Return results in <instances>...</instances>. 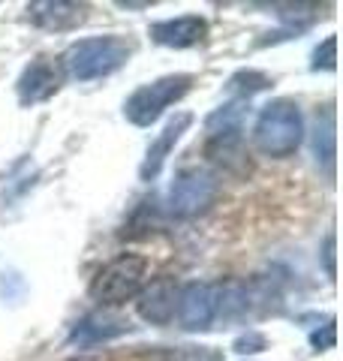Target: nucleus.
Wrapping results in <instances>:
<instances>
[{"label":"nucleus","mask_w":343,"mask_h":361,"mask_svg":"<svg viewBox=\"0 0 343 361\" xmlns=\"http://www.w3.org/2000/svg\"><path fill=\"white\" fill-rule=\"evenodd\" d=\"M304 139V118L292 99H271L253 127V145L274 160L292 157Z\"/></svg>","instance_id":"obj_2"},{"label":"nucleus","mask_w":343,"mask_h":361,"mask_svg":"<svg viewBox=\"0 0 343 361\" xmlns=\"http://www.w3.org/2000/svg\"><path fill=\"white\" fill-rule=\"evenodd\" d=\"M151 39L166 45V49H190L205 39L208 33V21L199 16H181V18H169V21H157L151 25Z\"/></svg>","instance_id":"obj_10"},{"label":"nucleus","mask_w":343,"mask_h":361,"mask_svg":"<svg viewBox=\"0 0 343 361\" xmlns=\"http://www.w3.org/2000/svg\"><path fill=\"white\" fill-rule=\"evenodd\" d=\"M30 21L42 30H76L78 25L88 21V6L85 4H66V0H37L28 6Z\"/></svg>","instance_id":"obj_8"},{"label":"nucleus","mask_w":343,"mask_h":361,"mask_svg":"<svg viewBox=\"0 0 343 361\" xmlns=\"http://www.w3.org/2000/svg\"><path fill=\"white\" fill-rule=\"evenodd\" d=\"M335 341H337V337H335V319H328L323 325V331H313L311 334V343L316 349H331V346H335Z\"/></svg>","instance_id":"obj_17"},{"label":"nucleus","mask_w":343,"mask_h":361,"mask_svg":"<svg viewBox=\"0 0 343 361\" xmlns=\"http://www.w3.org/2000/svg\"><path fill=\"white\" fill-rule=\"evenodd\" d=\"M244 127V99H235L223 109H217L214 115L205 121L208 139H223V135H241Z\"/></svg>","instance_id":"obj_13"},{"label":"nucleus","mask_w":343,"mask_h":361,"mask_svg":"<svg viewBox=\"0 0 343 361\" xmlns=\"http://www.w3.org/2000/svg\"><path fill=\"white\" fill-rule=\"evenodd\" d=\"M271 85V78L268 75H262V73H238L232 82H229V87H232V94H244V97H250V94H256V90H265Z\"/></svg>","instance_id":"obj_15"},{"label":"nucleus","mask_w":343,"mask_h":361,"mask_svg":"<svg viewBox=\"0 0 343 361\" xmlns=\"http://www.w3.org/2000/svg\"><path fill=\"white\" fill-rule=\"evenodd\" d=\"M262 346H265V337H259V334H247V337H241V341L235 343L238 353H259Z\"/></svg>","instance_id":"obj_18"},{"label":"nucleus","mask_w":343,"mask_h":361,"mask_svg":"<svg viewBox=\"0 0 343 361\" xmlns=\"http://www.w3.org/2000/svg\"><path fill=\"white\" fill-rule=\"evenodd\" d=\"M190 85H193V75H187V73L163 75V78H157V82H151V85H142L127 99L124 115H127V121L136 123V127H151V123L163 115L169 106H175L178 99L187 94Z\"/></svg>","instance_id":"obj_4"},{"label":"nucleus","mask_w":343,"mask_h":361,"mask_svg":"<svg viewBox=\"0 0 343 361\" xmlns=\"http://www.w3.org/2000/svg\"><path fill=\"white\" fill-rule=\"evenodd\" d=\"M217 316V286L187 283L178 292V322L184 331H205Z\"/></svg>","instance_id":"obj_7"},{"label":"nucleus","mask_w":343,"mask_h":361,"mask_svg":"<svg viewBox=\"0 0 343 361\" xmlns=\"http://www.w3.org/2000/svg\"><path fill=\"white\" fill-rule=\"evenodd\" d=\"M193 123V115H187V111H181V115H175L172 118L166 127H163V133L157 135V142L148 148V154H145V160H142V166H139V175H142V180H154L160 172H163V163H166V157L172 154V148L178 145V139L187 133V127Z\"/></svg>","instance_id":"obj_12"},{"label":"nucleus","mask_w":343,"mask_h":361,"mask_svg":"<svg viewBox=\"0 0 343 361\" xmlns=\"http://www.w3.org/2000/svg\"><path fill=\"white\" fill-rule=\"evenodd\" d=\"M133 325L124 319V316H114V313H88L85 319H78L70 331V343L73 346H97V343H106V341H114V337L127 334Z\"/></svg>","instance_id":"obj_9"},{"label":"nucleus","mask_w":343,"mask_h":361,"mask_svg":"<svg viewBox=\"0 0 343 361\" xmlns=\"http://www.w3.org/2000/svg\"><path fill=\"white\" fill-rule=\"evenodd\" d=\"M323 259H325V271H328V277H335V274H337V268H335V232H328L325 247H323Z\"/></svg>","instance_id":"obj_19"},{"label":"nucleus","mask_w":343,"mask_h":361,"mask_svg":"<svg viewBox=\"0 0 343 361\" xmlns=\"http://www.w3.org/2000/svg\"><path fill=\"white\" fill-rule=\"evenodd\" d=\"M313 151H316V160H323L328 166V175L335 172V111L331 109L323 115V121H316Z\"/></svg>","instance_id":"obj_14"},{"label":"nucleus","mask_w":343,"mask_h":361,"mask_svg":"<svg viewBox=\"0 0 343 361\" xmlns=\"http://www.w3.org/2000/svg\"><path fill=\"white\" fill-rule=\"evenodd\" d=\"M133 45L121 37H94V39H78L61 58V70L76 78V82H94L118 73L130 61Z\"/></svg>","instance_id":"obj_1"},{"label":"nucleus","mask_w":343,"mask_h":361,"mask_svg":"<svg viewBox=\"0 0 343 361\" xmlns=\"http://www.w3.org/2000/svg\"><path fill=\"white\" fill-rule=\"evenodd\" d=\"M73 361H102L100 355H78V358H73Z\"/></svg>","instance_id":"obj_20"},{"label":"nucleus","mask_w":343,"mask_h":361,"mask_svg":"<svg viewBox=\"0 0 343 361\" xmlns=\"http://www.w3.org/2000/svg\"><path fill=\"white\" fill-rule=\"evenodd\" d=\"M148 274V259L139 253H121L112 259L106 268H100V274L90 283V295L94 301L106 304V307H118V304L136 298L145 286Z\"/></svg>","instance_id":"obj_3"},{"label":"nucleus","mask_w":343,"mask_h":361,"mask_svg":"<svg viewBox=\"0 0 343 361\" xmlns=\"http://www.w3.org/2000/svg\"><path fill=\"white\" fill-rule=\"evenodd\" d=\"M175 304H178V286L172 277H160L139 292V316L151 325H169L172 316H175Z\"/></svg>","instance_id":"obj_11"},{"label":"nucleus","mask_w":343,"mask_h":361,"mask_svg":"<svg viewBox=\"0 0 343 361\" xmlns=\"http://www.w3.org/2000/svg\"><path fill=\"white\" fill-rule=\"evenodd\" d=\"M220 196V180L208 169H184L169 190V211L181 220L199 217Z\"/></svg>","instance_id":"obj_5"},{"label":"nucleus","mask_w":343,"mask_h":361,"mask_svg":"<svg viewBox=\"0 0 343 361\" xmlns=\"http://www.w3.org/2000/svg\"><path fill=\"white\" fill-rule=\"evenodd\" d=\"M335 61H337V39L328 37V39L313 51V70H335V66H337Z\"/></svg>","instance_id":"obj_16"},{"label":"nucleus","mask_w":343,"mask_h":361,"mask_svg":"<svg viewBox=\"0 0 343 361\" xmlns=\"http://www.w3.org/2000/svg\"><path fill=\"white\" fill-rule=\"evenodd\" d=\"M61 82H64V70L61 63H54L52 58H33L25 73L18 78V99L25 106H37V103H45V99H52L57 90H61Z\"/></svg>","instance_id":"obj_6"}]
</instances>
